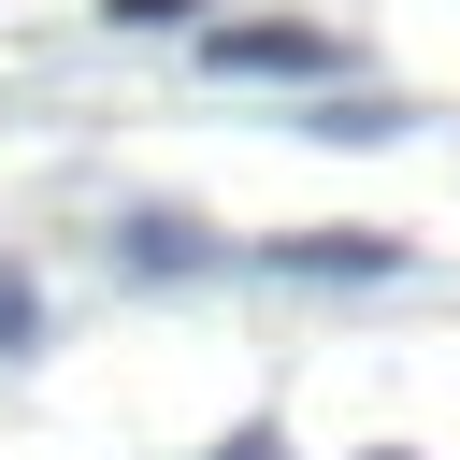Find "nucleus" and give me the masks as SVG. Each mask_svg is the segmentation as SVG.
<instances>
[{"instance_id": "obj_3", "label": "nucleus", "mask_w": 460, "mask_h": 460, "mask_svg": "<svg viewBox=\"0 0 460 460\" xmlns=\"http://www.w3.org/2000/svg\"><path fill=\"white\" fill-rule=\"evenodd\" d=\"M29 316H43V302H29V273H0V345H14Z\"/></svg>"}, {"instance_id": "obj_5", "label": "nucleus", "mask_w": 460, "mask_h": 460, "mask_svg": "<svg viewBox=\"0 0 460 460\" xmlns=\"http://www.w3.org/2000/svg\"><path fill=\"white\" fill-rule=\"evenodd\" d=\"M216 460H288V446H273V431H230V446H216Z\"/></svg>"}, {"instance_id": "obj_2", "label": "nucleus", "mask_w": 460, "mask_h": 460, "mask_svg": "<svg viewBox=\"0 0 460 460\" xmlns=\"http://www.w3.org/2000/svg\"><path fill=\"white\" fill-rule=\"evenodd\" d=\"M273 259H288V273H388L402 244H388V230H345V244H273Z\"/></svg>"}, {"instance_id": "obj_4", "label": "nucleus", "mask_w": 460, "mask_h": 460, "mask_svg": "<svg viewBox=\"0 0 460 460\" xmlns=\"http://www.w3.org/2000/svg\"><path fill=\"white\" fill-rule=\"evenodd\" d=\"M172 14H187V0H115V29H172Z\"/></svg>"}, {"instance_id": "obj_6", "label": "nucleus", "mask_w": 460, "mask_h": 460, "mask_svg": "<svg viewBox=\"0 0 460 460\" xmlns=\"http://www.w3.org/2000/svg\"><path fill=\"white\" fill-rule=\"evenodd\" d=\"M374 460H402V446H374Z\"/></svg>"}, {"instance_id": "obj_1", "label": "nucleus", "mask_w": 460, "mask_h": 460, "mask_svg": "<svg viewBox=\"0 0 460 460\" xmlns=\"http://www.w3.org/2000/svg\"><path fill=\"white\" fill-rule=\"evenodd\" d=\"M201 58H216V72H259V86H316V72H331V43H316V29H288V14H259V29H216Z\"/></svg>"}]
</instances>
